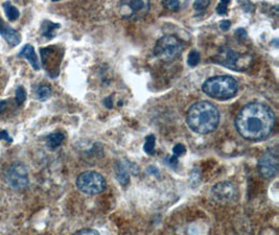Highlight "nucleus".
<instances>
[{"mask_svg":"<svg viewBox=\"0 0 279 235\" xmlns=\"http://www.w3.org/2000/svg\"><path fill=\"white\" fill-rule=\"evenodd\" d=\"M275 126L273 110L260 101L244 106L235 118V127L242 137L258 141L268 138Z\"/></svg>","mask_w":279,"mask_h":235,"instance_id":"nucleus-1","label":"nucleus"},{"mask_svg":"<svg viewBox=\"0 0 279 235\" xmlns=\"http://www.w3.org/2000/svg\"><path fill=\"white\" fill-rule=\"evenodd\" d=\"M186 123L194 132L209 134L213 132L220 124V111L210 101H199L189 107Z\"/></svg>","mask_w":279,"mask_h":235,"instance_id":"nucleus-2","label":"nucleus"},{"mask_svg":"<svg viewBox=\"0 0 279 235\" xmlns=\"http://www.w3.org/2000/svg\"><path fill=\"white\" fill-rule=\"evenodd\" d=\"M203 92L215 100L233 99L239 91V84L230 75H216L208 78L202 86Z\"/></svg>","mask_w":279,"mask_h":235,"instance_id":"nucleus-3","label":"nucleus"},{"mask_svg":"<svg viewBox=\"0 0 279 235\" xmlns=\"http://www.w3.org/2000/svg\"><path fill=\"white\" fill-rule=\"evenodd\" d=\"M184 49L182 41L175 34H167L157 41L154 47V55L165 62L173 61L181 55Z\"/></svg>","mask_w":279,"mask_h":235,"instance_id":"nucleus-4","label":"nucleus"},{"mask_svg":"<svg viewBox=\"0 0 279 235\" xmlns=\"http://www.w3.org/2000/svg\"><path fill=\"white\" fill-rule=\"evenodd\" d=\"M107 182L97 171H84L76 178V187L88 196L100 195L106 189Z\"/></svg>","mask_w":279,"mask_h":235,"instance_id":"nucleus-5","label":"nucleus"},{"mask_svg":"<svg viewBox=\"0 0 279 235\" xmlns=\"http://www.w3.org/2000/svg\"><path fill=\"white\" fill-rule=\"evenodd\" d=\"M6 184L15 190H24L30 184L29 171L21 162H15L10 165L4 173Z\"/></svg>","mask_w":279,"mask_h":235,"instance_id":"nucleus-6","label":"nucleus"},{"mask_svg":"<svg viewBox=\"0 0 279 235\" xmlns=\"http://www.w3.org/2000/svg\"><path fill=\"white\" fill-rule=\"evenodd\" d=\"M211 197L216 203L229 204L238 198V189L231 182H220L211 189Z\"/></svg>","mask_w":279,"mask_h":235,"instance_id":"nucleus-7","label":"nucleus"},{"mask_svg":"<svg viewBox=\"0 0 279 235\" xmlns=\"http://www.w3.org/2000/svg\"><path fill=\"white\" fill-rule=\"evenodd\" d=\"M258 171L267 179L276 176L278 171V153L276 150H269L259 157Z\"/></svg>","mask_w":279,"mask_h":235,"instance_id":"nucleus-8","label":"nucleus"},{"mask_svg":"<svg viewBox=\"0 0 279 235\" xmlns=\"http://www.w3.org/2000/svg\"><path fill=\"white\" fill-rule=\"evenodd\" d=\"M56 46H51L41 49L42 64L51 77H56L59 74V67L63 55V52L56 50Z\"/></svg>","mask_w":279,"mask_h":235,"instance_id":"nucleus-9","label":"nucleus"},{"mask_svg":"<svg viewBox=\"0 0 279 235\" xmlns=\"http://www.w3.org/2000/svg\"><path fill=\"white\" fill-rule=\"evenodd\" d=\"M149 1H123L120 3V12L125 18L129 17H142L149 11Z\"/></svg>","mask_w":279,"mask_h":235,"instance_id":"nucleus-10","label":"nucleus"},{"mask_svg":"<svg viewBox=\"0 0 279 235\" xmlns=\"http://www.w3.org/2000/svg\"><path fill=\"white\" fill-rule=\"evenodd\" d=\"M217 62L220 64L229 67L231 69H238V62L240 60V55L231 48L223 47L220 49L219 54L216 56Z\"/></svg>","mask_w":279,"mask_h":235,"instance_id":"nucleus-11","label":"nucleus"},{"mask_svg":"<svg viewBox=\"0 0 279 235\" xmlns=\"http://www.w3.org/2000/svg\"><path fill=\"white\" fill-rule=\"evenodd\" d=\"M0 36H1L8 45L14 47L21 42V34L10 25H7L1 18H0Z\"/></svg>","mask_w":279,"mask_h":235,"instance_id":"nucleus-12","label":"nucleus"},{"mask_svg":"<svg viewBox=\"0 0 279 235\" xmlns=\"http://www.w3.org/2000/svg\"><path fill=\"white\" fill-rule=\"evenodd\" d=\"M18 57L24 58L25 60H28L29 63L32 65L33 69H35V70H39V69H40L39 61H38L37 55H36V52H35V48H34L33 45H31V44L24 45L18 54Z\"/></svg>","mask_w":279,"mask_h":235,"instance_id":"nucleus-13","label":"nucleus"},{"mask_svg":"<svg viewBox=\"0 0 279 235\" xmlns=\"http://www.w3.org/2000/svg\"><path fill=\"white\" fill-rule=\"evenodd\" d=\"M60 29L59 23H54L49 20H44L41 26V32L42 36L45 37L46 39L50 40L56 36V31Z\"/></svg>","mask_w":279,"mask_h":235,"instance_id":"nucleus-14","label":"nucleus"},{"mask_svg":"<svg viewBox=\"0 0 279 235\" xmlns=\"http://www.w3.org/2000/svg\"><path fill=\"white\" fill-rule=\"evenodd\" d=\"M65 140V135L61 132H55L51 133L47 136L46 138V143L48 145V147L50 149H57L61 144L63 143V141Z\"/></svg>","mask_w":279,"mask_h":235,"instance_id":"nucleus-15","label":"nucleus"},{"mask_svg":"<svg viewBox=\"0 0 279 235\" xmlns=\"http://www.w3.org/2000/svg\"><path fill=\"white\" fill-rule=\"evenodd\" d=\"M116 178L121 185L127 186L130 183V176L126 165L123 163H118L116 167Z\"/></svg>","mask_w":279,"mask_h":235,"instance_id":"nucleus-16","label":"nucleus"},{"mask_svg":"<svg viewBox=\"0 0 279 235\" xmlns=\"http://www.w3.org/2000/svg\"><path fill=\"white\" fill-rule=\"evenodd\" d=\"M3 10L5 13V16L7 17V19L10 21H15L19 18L20 13L19 10L16 6H14L11 2H4L2 4Z\"/></svg>","mask_w":279,"mask_h":235,"instance_id":"nucleus-17","label":"nucleus"},{"mask_svg":"<svg viewBox=\"0 0 279 235\" xmlns=\"http://www.w3.org/2000/svg\"><path fill=\"white\" fill-rule=\"evenodd\" d=\"M51 88L48 85H39L36 88V97L39 101H44L50 98Z\"/></svg>","mask_w":279,"mask_h":235,"instance_id":"nucleus-18","label":"nucleus"},{"mask_svg":"<svg viewBox=\"0 0 279 235\" xmlns=\"http://www.w3.org/2000/svg\"><path fill=\"white\" fill-rule=\"evenodd\" d=\"M155 142H156V137L153 134L147 135L145 140H144V145L143 150L147 155H154L155 154Z\"/></svg>","mask_w":279,"mask_h":235,"instance_id":"nucleus-19","label":"nucleus"},{"mask_svg":"<svg viewBox=\"0 0 279 235\" xmlns=\"http://www.w3.org/2000/svg\"><path fill=\"white\" fill-rule=\"evenodd\" d=\"M200 60H201V57H200L199 51L191 50L187 57V64L190 67H195L200 63Z\"/></svg>","mask_w":279,"mask_h":235,"instance_id":"nucleus-20","label":"nucleus"},{"mask_svg":"<svg viewBox=\"0 0 279 235\" xmlns=\"http://www.w3.org/2000/svg\"><path fill=\"white\" fill-rule=\"evenodd\" d=\"M15 100H16L17 104H19V106H21V104L25 101V100H26V90L24 89L23 86H19L18 88H17Z\"/></svg>","mask_w":279,"mask_h":235,"instance_id":"nucleus-21","label":"nucleus"},{"mask_svg":"<svg viewBox=\"0 0 279 235\" xmlns=\"http://www.w3.org/2000/svg\"><path fill=\"white\" fill-rule=\"evenodd\" d=\"M162 4L165 8L172 12H177L180 10V2L177 0H165V1H162Z\"/></svg>","mask_w":279,"mask_h":235,"instance_id":"nucleus-22","label":"nucleus"},{"mask_svg":"<svg viewBox=\"0 0 279 235\" xmlns=\"http://www.w3.org/2000/svg\"><path fill=\"white\" fill-rule=\"evenodd\" d=\"M230 1L229 0H223V1H221L219 4H217L216 6V13L221 15V16H224L228 13V5H229Z\"/></svg>","mask_w":279,"mask_h":235,"instance_id":"nucleus-23","label":"nucleus"},{"mask_svg":"<svg viewBox=\"0 0 279 235\" xmlns=\"http://www.w3.org/2000/svg\"><path fill=\"white\" fill-rule=\"evenodd\" d=\"M209 4H210L209 0H199V1H196L194 3V8L198 12H203L206 10Z\"/></svg>","mask_w":279,"mask_h":235,"instance_id":"nucleus-24","label":"nucleus"},{"mask_svg":"<svg viewBox=\"0 0 279 235\" xmlns=\"http://www.w3.org/2000/svg\"><path fill=\"white\" fill-rule=\"evenodd\" d=\"M186 152L185 150V146L181 144V143H178L176 144L175 146H174V149H173V153H174V156H176V157H180L182 155H184Z\"/></svg>","mask_w":279,"mask_h":235,"instance_id":"nucleus-25","label":"nucleus"},{"mask_svg":"<svg viewBox=\"0 0 279 235\" xmlns=\"http://www.w3.org/2000/svg\"><path fill=\"white\" fill-rule=\"evenodd\" d=\"M73 235H101V234L94 229H82L76 231Z\"/></svg>","mask_w":279,"mask_h":235,"instance_id":"nucleus-26","label":"nucleus"},{"mask_svg":"<svg viewBox=\"0 0 279 235\" xmlns=\"http://www.w3.org/2000/svg\"><path fill=\"white\" fill-rule=\"evenodd\" d=\"M0 140H5L6 142H13V139L8 135L6 131H0Z\"/></svg>","mask_w":279,"mask_h":235,"instance_id":"nucleus-27","label":"nucleus"},{"mask_svg":"<svg viewBox=\"0 0 279 235\" xmlns=\"http://www.w3.org/2000/svg\"><path fill=\"white\" fill-rule=\"evenodd\" d=\"M230 25H231V22L229 20H223L220 23V29L224 32H227L230 29Z\"/></svg>","mask_w":279,"mask_h":235,"instance_id":"nucleus-28","label":"nucleus"},{"mask_svg":"<svg viewBox=\"0 0 279 235\" xmlns=\"http://www.w3.org/2000/svg\"><path fill=\"white\" fill-rule=\"evenodd\" d=\"M235 34H237V37L239 38V40H244L247 37V32L244 30V29H240L237 32H235Z\"/></svg>","mask_w":279,"mask_h":235,"instance_id":"nucleus-29","label":"nucleus"},{"mask_svg":"<svg viewBox=\"0 0 279 235\" xmlns=\"http://www.w3.org/2000/svg\"><path fill=\"white\" fill-rule=\"evenodd\" d=\"M168 164L172 168H176L178 165V157L176 156H172L171 158L168 159Z\"/></svg>","mask_w":279,"mask_h":235,"instance_id":"nucleus-30","label":"nucleus"},{"mask_svg":"<svg viewBox=\"0 0 279 235\" xmlns=\"http://www.w3.org/2000/svg\"><path fill=\"white\" fill-rule=\"evenodd\" d=\"M104 104L106 106L108 109H111L113 107V102H112V98L109 97L107 99L104 100Z\"/></svg>","mask_w":279,"mask_h":235,"instance_id":"nucleus-31","label":"nucleus"},{"mask_svg":"<svg viewBox=\"0 0 279 235\" xmlns=\"http://www.w3.org/2000/svg\"><path fill=\"white\" fill-rule=\"evenodd\" d=\"M146 171H147V173H152V175H154V173H155V175H158V173H159L158 169H157L156 168H153V167H150L149 168L146 169Z\"/></svg>","mask_w":279,"mask_h":235,"instance_id":"nucleus-32","label":"nucleus"},{"mask_svg":"<svg viewBox=\"0 0 279 235\" xmlns=\"http://www.w3.org/2000/svg\"><path fill=\"white\" fill-rule=\"evenodd\" d=\"M6 108V101H0V113H2Z\"/></svg>","mask_w":279,"mask_h":235,"instance_id":"nucleus-33","label":"nucleus"}]
</instances>
